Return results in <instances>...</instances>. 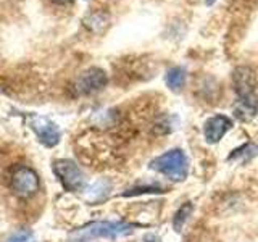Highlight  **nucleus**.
I'll return each instance as SVG.
<instances>
[{
	"instance_id": "16",
	"label": "nucleus",
	"mask_w": 258,
	"mask_h": 242,
	"mask_svg": "<svg viewBox=\"0 0 258 242\" xmlns=\"http://www.w3.org/2000/svg\"><path fill=\"white\" fill-rule=\"evenodd\" d=\"M50 2H53L56 5H68V4L73 2V0H50Z\"/></svg>"
},
{
	"instance_id": "3",
	"label": "nucleus",
	"mask_w": 258,
	"mask_h": 242,
	"mask_svg": "<svg viewBox=\"0 0 258 242\" xmlns=\"http://www.w3.org/2000/svg\"><path fill=\"white\" fill-rule=\"evenodd\" d=\"M133 224L124 221H97L86 226L79 231V236L86 237H105V239H118L133 234Z\"/></svg>"
},
{
	"instance_id": "4",
	"label": "nucleus",
	"mask_w": 258,
	"mask_h": 242,
	"mask_svg": "<svg viewBox=\"0 0 258 242\" xmlns=\"http://www.w3.org/2000/svg\"><path fill=\"white\" fill-rule=\"evenodd\" d=\"M108 78L107 73L100 68H89L81 73L75 83V91L78 95H91L102 91L107 86Z\"/></svg>"
},
{
	"instance_id": "7",
	"label": "nucleus",
	"mask_w": 258,
	"mask_h": 242,
	"mask_svg": "<svg viewBox=\"0 0 258 242\" xmlns=\"http://www.w3.org/2000/svg\"><path fill=\"white\" fill-rule=\"evenodd\" d=\"M31 126L37 134L39 141L47 147H55L60 142V129L55 123L48 121L47 118H34L31 121Z\"/></svg>"
},
{
	"instance_id": "9",
	"label": "nucleus",
	"mask_w": 258,
	"mask_h": 242,
	"mask_svg": "<svg viewBox=\"0 0 258 242\" xmlns=\"http://www.w3.org/2000/svg\"><path fill=\"white\" fill-rule=\"evenodd\" d=\"M258 113V99L256 95L239 97V100L234 107V115L240 121H250Z\"/></svg>"
},
{
	"instance_id": "2",
	"label": "nucleus",
	"mask_w": 258,
	"mask_h": 242,
	"mask_svg": "<svg viewBox=\"0 0 258 242\" xmlns=\"http://www.w3.org/2000/svg\"><path fill=\"white\" fill-rule=\"evenodd\" d=\"M53 173L67 191L78 192L83 189L86 184V176L83 173V169L71 160L53 161Z\"/></svg>"
},
{
	"instance_id": "15",
	"label": "nucleus",
	"mask_w": 258,
	"mask_h": 242,
	"mask_svg": "<svg viewBox=\"0 0 258 242\" xmlns=\"http://www.w3.org/2000/svg\"><path fill=\"white\" fill-rule=\"evenodd\" d=\"M144 242H161V239L157 237L155 234H147V236L144 237Z\"/></svg>"
},
{
	"instance_id": "11",
	"label": "nucleus",
	"mask_w": 258,
	"mask_h": 242,
	"mask_svg": "<svg viewBox=\"0 0 258 242\" xmlns=\"http://www.w3.org/2000/svg\"><path fill=\"white\" fill-rule=\"evenodd\" d=\"M84 24L91 29L92 32H102L108 24V15L103 12H97L89 15L87 18L84 20Z\"/></svg>"
},
{
	"instance_id": "17",
	"label": "nucleus",
	"mask_w": 258,
	"mask_h": 242,
	"mask_svg": "<svg viewBox=\"0 0 258 242\" xmlns=\"http://www.w3.org/2000/svg\"><path fill=\"white\" fill-rule=\"evenodd\" d=\"M215 2H216V0H205V4H207V5H213Z\"/></svg>"
},
{
	"instance_id": "10",
	"label": "nucleus",
	"mask_w": 258,
	"mask_h": 242,
	"mask_svg": "<svg viewBox=\"0 0 258 242\" xmlns=\"http://www.w3.org/2000/svg\"><path fill=\"white\" fill-rule=\"evenodd\" d=\"M185 83V70L181 67L171 68L166 75V86L171 89L173 92H179Z\"/></svg>"
},
{
	"instance_id": "6",
	"label": "nucleus",
	"mask_w": 258,
	"mask_h": 242,
	"mask_svg": "<svg viewBox=\"0 0 258 242\" xmlns=\"http://www.w3.org/2000/svg\"><path fill=\"white\" fill-rule=\"evenodd\" d=\"M232 84L234 91L239 97H247L255 94V86H256V76L255 71L248 67H239L234 70L232 75Z\"/></svg>"
},
{
	"instance_id": "12",
	"label": "nucleus",
	"mask_w": 258,
	"mask_h": 242,
	"mask_svg": "<svg viewBox=\"0 0 258 242\" xmlns=\"http://www.w3.org/2000/svg\"><path fill=\"white\" fill-rule=\"evenodd\" d=\"M192 210H194V205L190 202H185L184 205L179 207V210L174 213V218H173V228L176 232H181L185 221L189 220V216L192 215Z\"/></svg>"
},
{
	"instance_id": "13",
	"label": "nucleus",
	"mask_w": 258,
	"mask_h": 242,
	"mask_svg": "<svg viewBox=\"0 0 258 242\" xmlns=\"http://www.w3.org/2000/svg\"><path fill=\"white\" fill-rule=\"evenodd\" d=\"M255 155H258V147H256L255 144H252V142H247V144L242 145V147L234 150L231 155H229V160H239V158H242V160H250V158L255 157Z\"/></svg>"
},
{
	"instance_id": "5",
	"label": "nucleus",
	"mask_w": 258,
	"mask_h": 242,
	"mask_svg": "<svg viewBox=\"0 0 258 242\" xmlns=\"http://www.w3.org/2000/svg\"><path fill=\"white\" fill-rule=\"evenodd\" d=\"M12 188L16 196L28 199L39 191V176L28 166H20L12 176Z\"/></svg>"
},
{
	"instance_id": "8",
	"label": "nucleus",
	"mask_w": 258,
	"mask_h": 242,
	"mask_svg": "<svg viewBox=\"0 0 258 242\" xmlns=\"http://www.w3.org/2000/svg\"><path fill=\"white\" fill-rule=\"evenodd\" d=\"M232 128V121L224 115H216L205 121L204 134L208 144H216L223 139V136Z\"/></svg>"
},
{
	"instance_id": "1",
	"label": "nucleus",
	"mask_w": 258,
	"mask_h": 242,
	"mask_svg": "<svg viewBox=\"0 0 258 242\" xmlns=\"http://www.w3.org/2000/svg\"><path fill=\"white\" fill-rule=\"evenodd\" d=\"M150 168L169 177L171 181L181 183L187 177L189 160L181 149H173L153 160L150 163Z\"/></svg>"
},
{
	"instance_id": "14",
	"label": "nucleus",
	"mask_w": 258,
	"mask_h": 242,
	"mask_svg": "<svg viewBox=\"0 0 258 242\" xmlns=\"http://www.w3.org/2000/svg\"><path fill=\"white\" fill-rule=\"evenodd\" d=\"M29 237H31V232L29 231H20V232L13 234V236L8 239L7 242H26Z\"/></svg>"
}]
</instances>
